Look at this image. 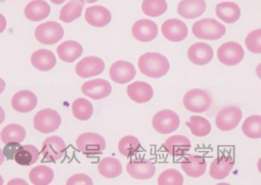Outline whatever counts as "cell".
<instances>
[{
	"mask_svg": "<svg viewBox=\"0 0 261 185\" xmlns=\"http://www.w3.org/2000/svg\"><path fill=\"white\" fill-rule=\"evenodd\" d=\"M76 147L84 154H99L106 148V141L100 134L85 133L77 138Z\"/></svg>",
	"mask_w": 261,
	"mask_h": 185,
	"instance_id": "52a82bcc",
	"label": "cell"
},
{
	"mask_svg": "<svg viewBox=\"0 0 261 185\" xmlns=\"http://www.w3.org/2000/svg\"><path fill=\"white\" fill-rule=\"evenodd\" d=\"M212 102L211 95L198 88L189 91L182 100L186 109L193 113L206 112L211 107Z\"/></svg>",
	"mask_w": 261,
	"mask_h": 185,
	"instance_id": "3957f363",
	"label": "cell"
},
{
	"mask_svg": "<svg viewBox=\"0 0 261 185\" xmlns=\"http://www.w3.org/2000/svg\"><path fill=\"white\" fill-rule=\"evenodd\" d=\"M39 154V150L34 145H24L16 153L14 160L20 166L28 167L38 161Z\"/></svg>",
	"mask_w": 261,
	"mask_h": 185,
	"instance_id": "4dcf8cb0",
	"label": "cell"
},
{
	"mask_svg": "<svg viewBox=\"0 0 261 185\" xmlns=\"http://www.w3.org/2000/svg\"><path fill=\"white\" fill-rule=\"evenodd\" d=\"M50 2H53L54 4H58V5H60V4H62L63 2H65L66 0H50Z\"/></svg>",
	"mask_w": 261,
	"mask_h": 185,
	"instance_id": "c3c4849f",
	"label": "cell"
},
{
	"mask_svg": "<svg viewBox=\"0 0 261 185\" xmlns=\"http://www.w3.org/2000/svg\"><path fill=\"white\" fill-rule=\"evenodd\" d=\"M83 50V46L79 42L69 40L61 43L57 49V53L58 57L61 61L65 62H74L82 56Z\"/></svg>",
	"mask_w": 261,
	"mask_h": 185,
	"instance_id": "83f0119b",
	"label": "cell"
},
{
	"mask_svg": "<svg viewBox=\"0 0 261 185\" xmlns=\"http://www.w3.org/2000/svg\"><path fill=\"white\" fill-rule=\"evenodd\" d=\"M186 125L191 129L192 134L198 137L206 136L212 132L211 123L199 115L191 116L190 121H187Z\"/></svg>",
	"mask_w": 261,
	"mask_h": 185,
	"instance_id": "836d02e7",
	"label": "cell"
},
{
	"mask_svg": "<svg viewBox=\"0 0 261 185\" xmlns=\"http://www.w3.org/2000/svg\"><path fill=\"white\" fill-rule=\"evenodd\" d=\"M4 161H5V156L3 154L2 149L0 148V166L4 163Z\"/></svg>",
	"mask_w": 261,
	"mask_h": 185,
	"instance_id": "7dc6e473",
	"label": "cell"
},
{
	"mask_svg": "<svg viewBox=\"0 0 261 185\" xmlns=\"http://www.w3.org/2000/svg\"><path fill=\"white\" fill-rule=\"evenodd\" d=\"M12 184H24L28 185V183L24 181V180H22V179H12L10 182H8V185Z\"/></svg>",
	"mask_w": 261,
	"mask_h": 185,
	"instance_id": "ee69618b",
	"label": "cell"
},
{
	"mask_svg": "<svg viewBox=\"0 0 261 185\" xmlns=\"http://www.w3.org/2000/svg\"><path fill=\"white\" fill-rule=\"evenodd\" d=\"M98 172L106 178H116L122 173L121 163L116 158L106 157L98 164Z\"/></svg>",
	"mask_w": 261,
	"mask_h": 185,
	"instance_id": "f1b7e54d",
	"label": "cell"
},
{
	"mask_svg": "<svg viewBox=\"0 0 261 185\" xmlns=\"http://www.w3.org/2000/svg\"><path fill=\"white\" fill-rule=\"evenodd\" d=\"M75 71L82 78H90L99 75L105 71V62L98 57L90 56L81 60L76 64Z\"/></svg>",
	"mask_w": 261,
	"mask_h": 185,
	"instance_id": "4fadbf2b",
	"label": "cell"
},
{
	"mask_svg": "<svg viewBox=\"0 0 261 185\" xmlns=\"http://www.w3.org/2000/svg\"><path fill=\"white\" fill-rule=\"evenodd\" d=\"M234 160L231 156L222 155L216 158L212 162L210 168V175L215 179H223L230 174L232 169L234 168Z\"/></svg>",
	"mask_w": 261,
	"mask_h": 185,
	"instance_id": "d4e9b609",
	"label": "cell"
},
{
	"mask_svg": "<svg viewBox=\"0 0 261 185\" xmlns=\"http://www.w3.org/2000/svg\"><path fill=\"white\" fill-rule=\"evenodd\" d=\"M192 33L202 40H219L226 33V28L215 19H203L192 26Z\"/></svg>",
	"mask_w": 261,
	"mask_h": 185,
	"instance_id": "7a4b0ae2",
	"label": "cell"
},
{
	"mask_svg": "<svg viewBox=\"0 0 261 185\" xmlns=\"http://www.w3.org/2000/svg\"><path fill=\"white\" fill-rule=\"evenodd\" d=\"M181 169L191 177H200L206 173L207 163L203 156L189 155L181 162Z\"/></svg>",
	"mask_w": 261,
	"mask_h": 185,
	"instance_id": "7402d4cb",
	"label": "cell"
},
{
	"mask_svg": "<svg viewBox=\"0 0 261 185\" xmlns=\"http://www.w3.org/2000/svg\"><path fill=\"white\" fill-rule=\"evenodd\" d=\"M243 134L250 138H260L261 137V116L251 115L248 117L242 125Z\"/></svg>",
	"mask_w": 261,
	"mask_h": 185,
	"instance_id": "d590c367",
	"label": "cell"
},
{
	"mask_svg": "<svg viewBox=\"0 0 261 185\" xmlns=\"http://www.w3.org/2000/svg\"><path fill=\"white\" fill-rule=\"evenodd\" d=\"M85 19L87 22L94 28H104L112 21L110 10L100 5H94L87 8Z\"/></svg>",
	"mask_w": 261,
	"mask_h": 185,
	"instance_id": "d6986e66",
	"label": "cell"
},
{
	"mask_svg": "<svg viewBox=\"0 0 261 185\" xmlns=\"http://www.w3.org/2000/svg\"><path fill=\"white\" fill-rule=\"evenodd\" d=\"M191 148V141L184 135H172L164 143V149L173 157H181L187 154Z\"/></svg>",
	"mask_w": 261,
	"mask_h": 185,
	"instance_id": "603a6c76",
	"label": "cell"
},
{
	"mask_svg": "<svg viewBox=\"0 0 261 185\" xmlns=\"http://www.w3.org/2000/svg\"><path fill=\"white\" fill-rule=\"evenodd\" d=\"M158 181L160 185H182L184 176L179 171L175 169H168L161 173Z\"/></svg>",
	"mask_w": 261,
	"mask_h": 185,
	"instance_id": "f35d334b",
	"label": "cell"
},
{
	"mask_svg": "<svg viewBox=\"0 0 261 185\" xmlns=\"http://www.w3.org/2000/svg\"><path fill=\"white\" fill-rule=\"evenodd\" d=\"M127 96L134 103H148L153 98V89L149 83L136 81L127 87Z\"/></svg>",
	"mask_w": 261,
	"mask_h": 185,
	"instance_id": "44dd1931",
	"label": "cell"
},
{
	"mask_svg": "<svg viewBox=\"0 0 261 185\" xmlns=\"http://www.w3.org/2000/svg\"><path fill=\"white\" fill-rule=\"evenodd\" d=\"M246 46L249 51L253 54H260L261 53V30L257 29L255 31H251L248 34L246 38Z\"/></svg>",
	"mask_w": 261,
	"mask_h": 185,
	"instance_id": "ab89813d",
	"label": "cell"
},
{
	"mask_svg": "<svg viewBox=\"0 0 261 185\" xmlns=\"http://www.w3.org/2000/svg\"><path fill=\"white\" fill-rule=\"evenodd\" d=\"M82 92L91 100L100 101L108 98L112 92V85L104 79H94L84 83L82 86Z\"/></svg>",
	"mask_w": 261,
	"mask_h": 185,
	"instance_id": "8fae6325",
	"label": "cell"
},
{
	"mask_svg": "<svg viewBox=\"0 0 261 185\" xmlns=\"http://www.w3.org/2000/svg\"><path fill=\"white\" fill-rule=\"evenodd\" d=\"M166 0H144L142 3L143 13L149 17H160L167 11Z\"/></svg>",
	"mask_w": 261,
	"mask_h": 185,
	"instance_id": "8d00e7d4",
	"label": "cell"
},
{
	"mask_svg": "<svg viewBox=\"0 0 261 185\" xmlns=\"http://www.w3.org/2000/svg\"><path fill=\"white\" fill-rule=\"evenodd\" d=\"M81 1L84 3H94V2H97L98 0H81Z\"/></svg>",
	"mask_w": 261,
	"mask_h": 185,
	"instance_id": "681fc988",
	"label": "cell"
},
{
	"mask_svg": "<svg viewBox=\"0 0 261 185\" xmlns=\"http://www.w3.org/2000/svg\"><path fill=\"white\" fill-rule=\"evenodd\" d=\"M21 146L22 145L20 143H16V142H11L8 144H5L4 148L2 149L5 158H7L8 160H13L15 155L20 150Z\"/></svg>",
	"mask_w": 261,
	"mask_h": 185,
	"instance_id": "b9f144b4",
	"label": "cell"
},
{
	"mask_svg": "<svg viewBox=\"0 0 261 185\" xmlns=\"http://www.w3.org/2000/svg\"><path fill=\"white\" fill-rule=\"evenodd\" d=\"M138 67L142 74L150 78L159 79L168 73L170 62L161 53L149 52L139 58Z\"/></svg>",
	"mask_w": 261,
	"mask_h": 185,
	"instance_id": "6da1fadb",
	"label": "cell"
},
{
	"mask_svg": "<svg viewBox=\"0 0 261 185\" xmlns=\"http://www.w3.org/2000/svg\"><path fill=\"white\" fill-rule=\"evenodd\" d=\"M189 60L195 65H206L214 58V50L211 46L204 42H197L191 45L188 51Z\"/></svg>",
	"mask_w": 261,
	"mask_h": 185,
	"instance_id": "e0dca14e",
	"label": "cell"
},
{
	"mask_svg": "<svg viewBox=\"0 0 261 185\" xmlns=\"http://www.w3.org/2000/svg\"><path fill=\"white\" fill-rule=\"evenodd\" d=\"M50 5L44 0H33L24 8V16L31 21H40L49 17Z\"/></svg>",
	"mask_w": 261,
	"mask_h": 185,
	"instance_id": "cb8c5ba5",
	"label": "cell"
},
{
	"mask_svg": "<svg viewBox=\"0 0 261 185\" xmlns=\"http://www.w3.org/2000/svg\"><path fill=\"white\" fill-rule=\"evenodd\" d=\"M67 146L65 142L61 136L53 135L44 141L41 148V154L43 156L44 161L56 162L61 160L65 155Z\"/></svg>",
	"mask_w": 261,
	"mask_h": 185,
	"instance_id": "30bf717a",
	"label": "cell"
},
{
	"mask_svg": "<svg viewBox=\"0 0 261 185\" xmlns=\"http://www.w3.org/2000/svg\"><path fill=\"white\" fill-rule=\"evenodd\" d=\"M38 103L37 96L29 90H22L14 95L12 99V107L20 113L32 111Z\"/></svg>",
	"mask_w": 261,
	"mask_h": 185,
	"instance_id": "ac0fdd59",
	"label": "cell"
},
{
	"mask_svg": "<svg viewBox=\"0 0 261 185\" xmlns=\"http://www.w3.org/2000/svg\"><path fill=\"white\" fill-rule=\"evenodd\" d=\"M243 112L238 106L228 105L221 109L216 116V125L222 132L234 130L241 122Z\"/></svg>",
	"mask_w": 261,
	"mask_h": 185,
	"instance_id": "8992f818",
	"label": "cell"
},
{
	"mask_svg": "<svg viewBox=\"0 0 261 185\" xmlns=\"http://www.w3.org/2000/svg\"><path fill=\"white\" fill-rule=\"evenodd\" d=\"M162 35L171 42L184 41L189 34L188 26L178 19H170L161 26Z\"/></svg>",
	"mask_w": 261,
	"mask_h": 185,
	"instance_id": "7c38bea8",
	"label": "cell"
},
{
	"mask_svg": "<svg viewBox=\"0 0 261 185\" xmlns=\"http://www.w3.org/2000/svg\"><path fill=\"white\" fill-rule=\"evenodd\" d=\"M54 171L48 166H37L30 173L31 183L34 185H48L54 180Z\"/></svg>",
	"mask_w": 261,
	"mask_h": 185,
	"instance_id": "d6a6232c",
	"label": "cell"
},
{
	"mask_svg": "<svg viewBox=\"0 0 261 185\" xmlns=\"http://www.w3.org/2000/svg\"><path fill=\"white\" fill-rule=\"evenodd\" d=\"M151 124L154 131H156L159 134H172L179 129L181 119L175 111L170 109H163L154 114Z\"/></svg>",
	"mask_w": 261,
	"mask_h": 185,
	"instance_id": "277c9868",
	"label": "cell"
},
{
	"mask_svg": "<svg viewBox=\"0 0 261 185\" xmlns=\"http://www.w3.org/2000/svg\"><path fill=\"white\" fill-rule=\"evenodd\" d=\"M34 34L36 39L42 44L53 45L63 38L64 30L59 22L46 21L36 28Z\"/></svg>",
	"mask_w": 261,
	"mask_h": 185,
	"instance_id": "ba28073f",
	"label": "cell"
},
{
	"mask_svg": "<svg viewBox=\"0 0 261 185\" xmlns=\"http://www.w3.org/2000/svg\"><path fill=\"white\" fill-rule=\"evenodd\" d=\"M84 2L81 0H71L61 8L60 19L63 22H72L79 19L84 9Z\"/></svg>",
	"mask_w": 261,
	"mask_h": 185,
	"instance_id": "f546056e",
	"label": "cell"
},
{
	"mask_svg": "<svg viewBox=\"0 0 261 185\" xmlns=\"http://www.w3.org/2000/svg\"><path fill=\"white\" fill-rule=\"evenodd\" d=\"M72 112L76 119L80 121H88L93 115V106L87 99H77L72 103Z\"/></svg>",
	"mask_w": 261,
	"mask_h": 185,
	"instance_id": "e575fe53",
	"label": "cell"
},
{
	"mask_svg": "<svg viewBox=\"0 0 261 185\" xmlns=\"http://www.w3.org/2000/svg\"><path fill=\"white\" fill-rule=\"evenodd\" d=\"M244 57L245 51L241 44L237 42H226L218 49L219 61L227 66H234L239 64L244 60Z\"/></svg>",
	"mask_w": 261,
	"mask_h": 185,
	"instance_id": "9c48e42d",
	"label": "cell"
},
{
	"mask_svg": "<svg viewBox=\"0 0 261 185\" xmlns=\"http://www.w3.org/2000/svg\"><path fill=\"white\" fill-rule=\"evenodd\" d=\"M110 78L118 84H126L132 81L136 76V68L129 62L118 61L114 62L109 71Z\"/></svg>",
	"mask_w": 261,
	"mask_h": 185,
	"instance_id": "5bb4252c",
	"label": "cell"
},
{
	"mask_svg": "<svg viewBox=\"0 0 261 185\" xmlns=\"http://www.w3.org/2000/svg\"><path fill=\"white\" fill-rule=\"evenodd\" d=\"M67 185H92L93 181L89 175L85 174H76L72 175L66 181Z\"/></svg>",
	"mask_w": 261,
	"mask_h": 185,
	"instance_id": "60d3db41",
	"label": "cell"
},
{
	"mask_svg": "<svg viewBox=\"0 0 261 185\" xmlns=\"http://www.w3.org/2000/svg\"><path fill=\"white\" fill-rule=\"evenodd\" d=\"M126 172L136 179H150L155 174V166L148 159H136L127 164Z\"/></svg>",
	"mask_w": 261,
	"mask_h": 185,
	"instance_id": "2e32d148",
	"label": "cell"
},
{
	"mask_svg": "<svg viewBox=\"0 0 261 185\" xmlns=\"http://www.w3.org/2000/svg\"><path fill=\"white\" fill-rule=\"evenodd\" d=\"M206 7L205 0H182L178 4V14L181 18L193 20L202 16Z\"/></svg>",
	"mask_w": 261,
	"mask_h": 185,
	"instance_id": "ffe728a7",
	"label": "cell"
},
{
	"mask_svg": "<svg viewBox=\"0 0 261 185\" xmlns=\"http://www.w3.org/2000/svg\"><path fill=\"white\" fill-rule=\"evenodd\" d=\"M140 148V141L133 135L123 136L119 143V151L125 157L134 156L139 152Z\"/></svg>",
	"mask_w": 261,
	"mask_h": 185,
	"instance_id": "74e56055",
	"label": "cell"
},
{
	"mask_svg": "<svg viewBox=\"0 0 261 185\" xmlns=\"http://www.w3.org/2000/svg\"><path fill=\"white\" fill-rule=\"evenodd\" d=\"M7 27V21H6V18L0 13V33H2L3 31H5Z\"/></svg>",
	"mask_w": 261,
	"mask_h": 185,
	"instance_id": "7bdbcfd3",
	"label": "cell"
},
{
	"mask_svg": "<svg viewBox=\"0 0 261 185\" xmlns=\"http://www.w3.org/2000/svg\"><path fill=\"white\" fill-rule=\"evenodd\" d=\"M216 14L221 21L234 24L241 18V9L234 2H221L216 7Z\"/></svg>",
	"mask_w": 261,
	"mask_h": 185,
	"instance_id": "4316f807",
	"label": "cell"
},
{
	"mask_svg": "<svg viewBox=\"0 0 261 185\" xmlns=\"http://www.w3.org/2000/svg\"><path fill=\"white\" fill-rule=\"evenodd\" d=\"M32 65L40 72H49L57 64V58L55 54L47 49H39L31 56Z\"/></svg>",
	"mask_w": 261,
	"mask_h": 185,
	"instance_id": "484cf974",
	"label": "cell"
},
{
	"mask_svg": "<svg viewBox=\"0 0 261 185\" xmlns=\"http://www.w3.org/2000/svg\"><path fill=\"white\" fill-rule=\"evenodd\" d=\"M25 136H27L25 129L18 124H11L6 126L0 134V138L4 144H8L11 142H16L20 144L24 141Z\"/></svg>",
	"mask_w": 261,
	"mask_h": 185,
	"instance_id": "1f68e13d",
	"label": "cell"
},
{
	"mask_svg": "<svg viewBox=\"0 0 261 185\" xmlns=\"http://www.w3.org/2000/svg\"><path fill=\"white\" fill-rule=\"evenodd\" d=\"M4 120H5V112L3 108L0 106V125L4 122Z\"/></svg>",
	"mask_w": 261,
	"mask_h": 185,
	"instance_id": "bcb514c9",
	"label": "cell"
},
{
	"mask_svg": "<svg viewBox=\"0 0 261 185\" xmlns=\"http://www.w3.org/2000/svg\"><path fill=\"white\" fill-rule=\"evenodd\" d=\"M3 184V177L0 175V185Z\"/></svg>",
	"mask_w": 261,
	"mask_h": 185,
	"instance_id": "f907efd6",
	"label": "cell"
},
{
	"mask_svg": "<svg viewBox=\"0 0 261 185\" xmlns=\"http://www.w3.org/2000/svg\"><path fill=\"white\" fill-rule=\"evenodd\" d=\"M5 87H6V83H5V81L0 77V95H1L2 92H4Z\"/></svg>",
	"mask_w": 261,
	"mask_h": 185,
	"instance_id": "f6af8a7d",
	"label": "cell"
},
{
	"mask_svg": "<svg viewBox=\"0 0 261 185\" xmlns=\"http://www.w3.org/2000/svg\"><path fill=\"white\" fill-rule=\"evenodd\" d=\"M132 35L138 41H153L159 35V27L151 20L142 19L133 25Z\"/></svg>",
	"mask_w": 261,
	"mask_h": 185,
	"instance_id": "9a60e30c",
	"label": "cell"
},
{
	"mask_svg": "<svg viewBox=\"0 0 261 185\" xmlns=\"http://www.w3.org/2000/svg\"><path fill=\"white\" fill-rule=\"evenodd\" d=\"M33 124L38 132L42 134H50L61 127V115L54 109L46 108L34 116Z\"/></svg>",
	"mask_w": 261,
	"mask_h": 185,
	"instance_id": "5b68a950",
	"label": "cell"
}]
</instances>
